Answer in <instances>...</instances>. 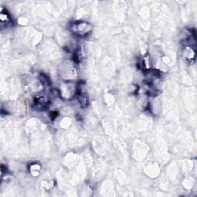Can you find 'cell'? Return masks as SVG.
Instances as JSON below:
<instances>
[{
    "label": "cell",
    "mask_w": 197,
    "mask_h": 197,
    "mask_svg": "<svg viewBox=\"0 0 197 197\" xmlns=\"http://www.w3.org/2000/svg\"><path fill=\"white\" fill-rule=\"evenodd\" d=\"M39 170H40V166L36 164V163L34 165H32V166H30V172L32 174H34L35 173H37L39 174Z\"/></svg>",
    "instance_id": "6"
},
{
    "label": "cell",
    "mask_w": 197,
    "mask_h": 197,
    "mask_svg": "<svg viewBox=\"0 0 197 197\" xmlns=\"http://www.w3.org/2000/svg\"><path fill=\"white\" fill-rule=\"evenodd\" d=\"M79 100V103L81 104V105H82V106H86L89 102L88 98L86 97V95H82V94H80Z\"/></svg>",
    "instance_id": "5"
},
{
    "label": "cell",
    "mask_w": 197,
    "mask_h": 197,
    "mask_svg": "<svg viewBox=\"0 0 197 197\" xmlns=\"http://www.w3.org/2000/svg\"><path fill=\"white\" fill-rule=\"evenodd\" d=\"M183 56L186 60L190 61V60H192L195 57V50L192 49L191 46H187L184 49Z\"/></svg>",
    "instance_id": "3"
},
{
    "label": "cell",
    "mask_w": 197,
    "mask_h": 197,
    "mask_svg": "<svg viewBox=\"0 0 197 197\" xmlns=\"http://www.w3.org/2000/svg\"><path fill=\"white\" fill-rule=\"evenodd\" d=\"M72 32L74 35L79 37H86L92 30V25L85 21H78L71 26Z\"/></svg>",
    "instance_id": "1"
},
{
    "label": "cell",
    "mask_w": 197,
    "mask_h": 197,
    "mask_svg": "<svg viewBox=\"0 0 197 197\" xmlns=\"http://www.w3.org/2000/svg\"><path fill=\"white\" fill-rule=\"evenodd\" d=\"M0 19H1V22H9L11 20L9 13L6 11L2 10L1 12V15H0Z\"/></svg>",
    "instance_id": "4"
},
{
    "label": "cell",
    "mask_w": 197,
    "mask_h": 197,
    "mask_svg": "<svg viewBox=\"0 0 197 197\" xmlns=\"http://www.w3.org/2000/svg\"><path fill=\"white\" fill-rule=\"evenodd\" d=\"M49 104V99L46 95L39 94L35 98V105L37 106L38 109H43L46 108Z\"/></svg>",
    "instance_id": "2"
}]
</instances>
